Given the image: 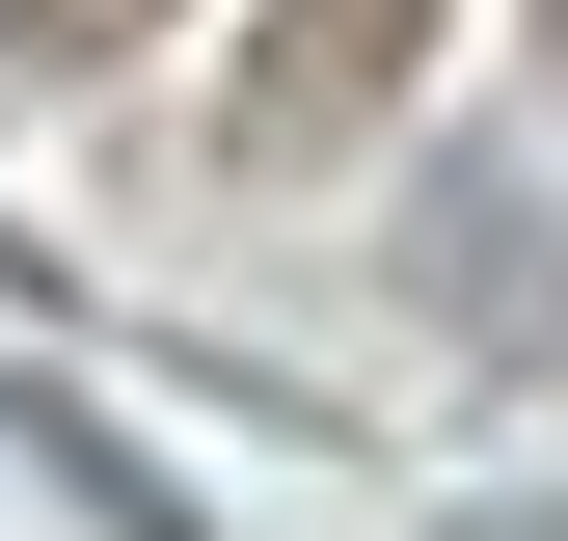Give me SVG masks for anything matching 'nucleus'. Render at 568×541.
Listing matches in <instances>:
<instances>
[{
	"label": "nucleus",
	"instance_id": "f257e3e1",
	"mask_svg": "<svg viewBox=\"0 0 568 541\" xmlns=\"http://www.w3.org/2000/svg\"><path fill=\"white\" fill-rule=\"evenodd\" d=\"M406 298H434L487 379H568V217L515 163H434V190H406Z\"/></svg>",
	"mask_w": 568,
	"mask_h": 541
},
{
	"label": "nucleus",
	"instance_id": "f03ea898",
	"mask_svg": "<svg viewBox=\"0 0 568 541\" xmlns=\"http://www.w3.org/2000/svg\"><path fill=\"white\" fill-rule=\"evenodd\" d=\"M406 82H434V0H271V28H244V163H352V135H379Z\"/></svg>",
	"mask_w": 568,
	"mask_h": 541
},
{
	"label": "nucleus",
	"instance_id": "7ed1b4c3",
	"mask_svg": "<svg viewBox=\"0 0 568 541\" xmlns=\"http://www.w3.org/2000/svg\"><path fill=\"white\" fill-rule=\"evenodd\" d=\"M0 433H28V460H54V488H82V514H109V541H217V514H190V460H163V433H109V406H82V379H54V353H0Z\"/></svg>",
	"mask_w": 568,
	"mask_h": 541
},
{
	"label": "nucleus",
	"instance_id": "20e7f679",
	"mask_svg": "<svg viewBox=\"0 0 568 541\" xmlns=\"http://www.w3.org/2000/svg\"><path fill=\"white\" fill-rule=\"evenodd\" d=\"M163 0H0V54H135Z\"/></svg>",
	"mask_w": 568,
	"mask_h": 541
}]
</instances>
